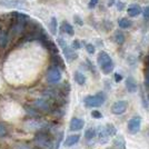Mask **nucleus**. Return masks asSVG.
I'll list each match as a JSON object with an SVG mask.
<instances>
[{"label":"nucleus","instance_id":"1","mask_svg":"<svg viewBox=\"0 0 149 149\" xmlns=\"http://www.w3.org/2000/svg\"><path fill=\"white\" fill-rule=\"evenodd\" d=\"M97 62H98L100 69L102 70L104 74H108L113 70V67H115L113 61L106 51H100L98 57H97Z\"/></svg>","mask_w":149,"mask_h":149},{"label":"nucleus","instance_id":"2","mask_svg":"<svg viewBox=\"0 0 149 149\" xmlns=\"http://www.w3.org/2000/svg\"><path fill=\"white\" fill-rule=\"evenodd\" d=\"M106 101V96L104 93H98L93 96H87L85 99H84V102H85V106L88 107V108H98L100 106H102Z\"/></svg>","mask_w":149,"mask_h":149},{"label":"nucleus","instance_id":"3","mask_svg":"<svg viewBox=\"0 0 149 149\" xmlns=\"http://www.w3.org/2000/svg\"><path fill=\"white\" fill-rule=\"evenodd\" d=\"M35 143L41 149H51L52 148V140L47 134L40 132L35 137Z\"/></svg>","mask_w":149,"mask_h":149},{"label":"nucleus","instance_id":"4","mask_svg":"<svg viewBox=\"0 0 149 149\" xmlns=\"http://www.w3.org/2000/svg\"><path fill=\"white\" fill-rule=\"evenodd\" d=\"M46 78H47V81L49 84H57L61 80V71L59 67H51V68L48 69L47 71V74H46Z\"/></svg>","mask_w":149,"mask_h":149},{"label":"nucleus","instance_id":"5","mask_svg":"<svg viewBox=\"0 0 149 149\" xmlns=\"http://www.w3.org/2000/svg\"><path fill=\"white\" fill-rule=\"evenodd\" d=\"M141 127V117L140 116H134L128 121V131L131 135H135L140 130Z\"/></svg>","mask_w":149,"mask_h":149},{"label":"nucleus","instance_id":"6","mask_svg":"<svg viewBox=\"0 0 149 149\" xmlns=\"http://www.w3.org/2000/svg\"><path fill=\"white\" fill-rule=\"evenodd\" d=\"M128 102L126 100H118L111 106V112L115 115H123L127 111Z\"/></svg>","mask_w":149,"mask_h":149},{"label":"nucleus","instance_id":"7","mask_svg":"<svg viewBox=\"0 0 149 149\" xmlns=\"http://www.w3.org/2000/svg\"><path fill=\"white\" fill-rule=\"evenodd\" d=\"M0 6L21 9L26 6V0H0Z\"/></svg>","mask_w":149,"mask_h":149},{"label":"nucleus","instance_id":"8","mask_svg":"<svg viewBox=\"0 0 149 149\" xmlns=\"http://www.w3.org/2000/svg\"><path fill=\"white\" fill-rule=\"evenodd\" d=\"M35 108L37 110H41V111H50L51 110V105L48 100H44V99H39L35 101Z\"/></svg>","mask_w":149,"mask_h":149},{"label":"nucleus","instance_id":"9","mask_svg":"<svg viewBox=\"0 0 149 149\" xmlns=\"http://www.w3.org/2000/svg\"><path fill=\"white\" fill-rule=\"evenodd\" d=\"M62 48V51H63V54H65V57H66V59L68 60V61H72L74 59H77V57L78 55L74 52V48H70L68 45H63L61 47Z\"/></svg>","mask_w":149,"mask_h":149},{"label":"nucleus","instance_id":"10","mask_svg":"<svg viewBox=\"0 0 149 149\" xmlns=\"http://www.w3.org/2000/svg\"><path fill=\"white\" fill-rule=\"evenodd\" d=\"M85 126V121L80 118H77V117H74L70 121V130L72 131H77V130H81Z\"/></svg>","mask_w":149,"mask_h":149},{"label":"nucleus","instance_id":"11","mask_svg":"<svg viewBox=\"0 0 149 149\" xmlns=\"http://www.w3.org/2000/svg\"><path fill=\"white\" fill-rule=\"evenodd\" d=\"M126 89L128 90V93H136L138 90V84H137V81L135 80L134 77H128L126 79Z\"/></svg>","mask_w":149,"mask_h":149},{"label":"nucleus","instance_id":"12","mask_svg":"<svg viewBox=\"0 0 149 149\" xmlns=\"http://www.w3.org/2000/svg\"><path fill=\"white\" fill-rule=\"evenodd\" d=\"M127 13H128V15H129L130 17H136V16H138L139 13H141V7L139 6V5L134 3V5H131V6L128 7Z\"/></svg>","mask_w":149,"mask_h":149},{"label":"nucleus","instance_id":"13","mask_svg":"<svg viewBox=\"0 0 149 149\" xmlns=\"http://www.w3.org/2000/svg\"><path fill=\"white\" fill-rule=\"evenodd\" d=\"M80 140V136L79 135H71V136H68L67 139L65 140V146L66 147H71Z\"/></svg>","mask_w":149,"mask_h":149},{"label":"nucleus","instance_id":"14","mask_svg":"<svg viewBox=\"0 0 149 149\" xmlns=\"http://www.w3.org/2000/svg\"><path fill=\"white\" fill-rule=\"evenodd\" d=\"M98 136H99V141L101 143H107V141L109 140V137H111L109 134H108V131H107V129H106V127H101V129L99 130Z\"/></svg>","mask_w":149,"mask_h":149},{"label":"nucleus","instance_id":"15","mask_svg":"<svg viewBox=\"0 0 149 149\" xmlns=\"http://www.w3.org/2000/svg\"><path fill=\"white\" fill-rule=\"evenodd\" d=\"M61 31L62 32H65V33H67V35H69V36H72V35L74 33V27L70 25L68 21H62Z\"/></svg>","mask_w":149,"mask_h":149},{"label":"nucleus","instance_id":"16","mask_svg":"<svg viewBox=\"0 0 149 149\" xmlns=\"http://www.w3.org/2000/svg\"><path fill=\"white\" fill-rule=\"evenodd\" d=\"M74 81L78 84V85H80V86H84L85 84H86V77H85V74L80 72V71H76L74 74Z\"/></svg>","mask_w":149,"mask_h":149},{"label":"nucleus","instance_id":"17","mask_svg":"<svg viewBox=\"0 0 149 149\" xmlns=\"http://www.w3.org/2000/svg\"><path fill=\"white\" fill-rule=\"evenodd\" d=\"M113 40L117 45H123L125 42V35L120 30H117L113 35Z\"/></svg>","mask_w":149,"mask_h":149},{"label":"nucleus","instance_id":"18","mask_svg":"<svg viewBox=\"0 0 149 149\" xmlns=\"http://www.w3.org/2000/svg\"><path fill=\"white\" fill-rule=\"evenodd\" d=\"M49 29L51 31L52 35H57V30H58V22H57L56 17H52L50 19V24H49Z\"/></svg>","mask_w":149,"mask_h":149},{"label":"nucleus","instance_id":"19","mask_svg":"<svg viewBox=\"0 0 149 149\" xmlns=\"http://www.w3.org/2000/svg\"><path fill=\"white\" fill-rule=\"evenodd\" d=\"M96 135H97V131H96L95 128H88L86 132H85V138H86L87 141H90L96 137Z\"/></svg>","mask_w":149,"mask_h":149},{"label":"nucleus","instance_id":"20","mask_svg":"<svg viewBox=\"0 0 149 149\" xmlns=\"http://www.w3.org/2000/svg\"><path fill=\"white\" fill-rule=\"evenodd\" d=\"M118 26L121 29H127L131 26V21L127 18H120L118 20Z\"/></svg>","mask_w":149,"mask_h":149},{"label":"nucleus","instance_id":"21","mask_svg":"<svg viewBox=\"0 0 149 149\" xmlns=\"http://www.w3.org/2000/svg\"><path fill=\"white\" fill-rule=\"evenodd\" d=\"M8 42V33L0 29V47H6Z\"/></svg>","mask_w":149,"mask_h":149},{"label":"nucleus","instance_id":"22","mask_svg":"<svg viewBox=\"0 0 149 149\" xmlns=\"http://www.w3.org/2000/svg\"><path fill=\"white\" fill-rule=\"evenodd\" d=\"M145 86L149 88V56L146 60V69H145Z\"/></svg>","mask_w":149,"mask_h":149},{"label":"nucleus","instance_id":"23","mask_svg":"<svg viewBox=\"0 0 149 149\" xmlns=\"http://www.w3.org/2000/svg\"><path fill=\"white\" fill-rule=\"evenodd\" d=\"M51 59H52V62L55 63V66H56V67H63V61H62V59L59 57L58 54L52 55Z\"/></svg>","mask_w":149,"mask_h":149},{"label":"nucleus","instance_id":"24","mask_svg":"<svg viewBox=\"0 0 149 149\" xmlns=\"http://www.w3.org/2000/svg\"><path fill=\"white\" fill-rule=\"evenodd\" d=\"M115 146L118 149H126V143H125V139L123 137H117L116 140H115Z\"/></svg>","mask_w":149,"mask_h":149},{"label":"nucleus","instance_id":"25","mask_svg":"<svg viewBox=\"0 0 149 149\" xmlns=\"http://www.w3.org/2000/svg\"><path fill=\"white\" fill-rule=\"evenodd\" d=\"M106 129H107V131H108V134L110 135V136H115L116 135V132H117V129L115 128V126L111 124H107L105 126Z\"/></svg>","mask_w":149,"mask_h":149},{"label":"nucleus","instance_id":"26","mask_svg":"<svg viewBox=\"0 0 149 149\" xmlns=\"http://www.w3.org/2000/svg\"><path fill=\"white\" fill-rule=\"evenodd\" d=\"M8 134V129H7V126L3 123H0V138H3L7 136Z\"/></svg>","mask_w":149,"mask_h":149},{"label":"nucleus","instance_id":"27","mask_svg":"<svg viewBox=\"0 0 149 149\" xmlns=\"http://www.w3.org/2000/svg\"><path fill=\"white\" fill-rule=\"evenodd\" d=\"M86 50H87V52L89 55H93L96 48H95V46L93 44H87L86 45Z\"/></svg>","mask_w":149,"mask_h":149},{"label":"nucleus","instance_id":"28","mask_svg":"<svg viewBox=\"0 0 149 149\" xmlns=\"http://www.w3.org/2000/svg\"><path fill=\"white\" fill-rule=\"evenodd\" d=\"M91 116H93V118H96V119L102 118V115H101V112H99L98 110H93V111H91Z\"/></svg>","mask_w":149,"mask_h":149},{"label":"nucleus","instance_id":"29","mask_svg":"<svg viewBox=\"0 0 149 149\" xmlns=\"http://www.w3.org/2000/svg\"><path fill=\"white\" fill-rule=\"evenodd\" d=\"M98 1H99V0H90L89 3H88V7H89L90 9H93L95 7L98 5Z\"/></svg>","mask_w":149,"mask_h":149},{"label":"nucleus","instance_id":"30","mask_svg":"<svg viewBox=\"0 0 149 149\" xmlns=\"http://www.w3.org/2000/svg\"><path fill=\"white\" fill-rule=\"evenodd\" d=\"M72 48H74V49H80L81 48L80 41H79V40H74V41H72Z\"/></svg>","mask_w":149,"mask_h":149},{"label":"nucleus","instance_id":"31","mask_svg":"<svg viewBox=\"0 0 149 149\" xmlns=\"http://www.w3.org/2000/svg\"><path fill=\"white\" fill-rule=\"evenodd\" d=\"M143 18L149 20V6H147L145 9H143Z\"/></svg>","mask_w":149,"mask_h":149},{"label":"nucleus","instance_id":"32","mask_svg":"<svg viewBox=\"0 0 149 149\" xmlns=\"http://www.w3.org/2000/svg\"><path fill=\"white\" fill-rule=\"evenodd\" d=\"M121 80H123V74L116 72V74H115V81H116V82H120Z\"/></svg>","mask_w":149,"mask_h":149},{"label":"nucleus","instance_id":"33","mask_svg":"<svg viewBox=\"0 0 149 149\" xmlns=\"http://www.w3.org/2000/svg\"><path fill=\"white\" fill-rule=\"evenodd\" d=\"M74 22H76V24H78V25H82V24H84V22H82V20H81L80 19V17H79V16H74Z\"/></svg>","mask_w":149,"mask_h":149},{"label":"nucleus","instance_id":"34","mask_svg":"<svg viewBox=\"0 0 149 149\" xmlns=\"http://www.w3.org/2000/svg\"><path fill=\"white\" fill-rule=\"evenodd\" d=\"M16 149H31L30 147H28V146H26V145H18Z\"/></svg>","mask_w":149,"mask_h":149},{"label":"nucleus","instance_id":"35","mask_svg":"<svg viewBox=\"0 0 149 149\" xmlns=\"http://www.w3.org/2000/svg\"><path fill=\"white\" fill-rule=\"evenodd\" d=\"M117 8H118V10H124L125 3H124V2H118V5H117Z\"/></svg>","mask_w":149,"mask_h":149},{"label":"nucleus","instance_id":"36","mask_svg":"<svg viewBox=\"0 0 149 149\" xmlns=\"http://www.w3.org/2000/svg\"><path fill=\"white\" fill-rule=\"evenodd\" d=\"M113 3H115V0H109V1H108V6H109V7L112 6Z\"/></svg>","mask_w":149,"mask_h":149},{"label":"nucleus","instance_id":"37","mask_svg":"<svg viewBox=\"0 0 149 149\" xmlns=\"http://www.w3.org/2000/svg\"><path fill=\"white\" fill-rule=\"evenodd\" d=\"M148 99H149V97H148Z\"/></svg>","mask_w":149,"mask_h":149}]
</instances>
